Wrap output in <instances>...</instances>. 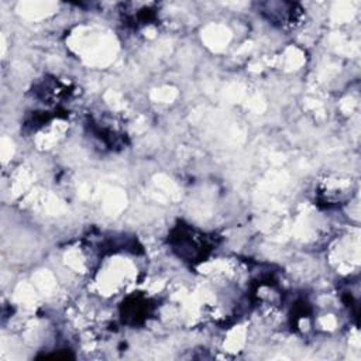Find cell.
I'll use <instances>...</instances> for the list:
<instances>
[{
  "label": "cell",
  "instance_id": "6da1fadb",
  "mask_svg": "<svg viewBox=\"0 0 361 361\" xmlns=\"http://www.w3.org/2000/svg\"><path fill=\"white\" fill-rule=\"evenodd\" d=\"M173 250L178 251L179 257H186L189 261L192 259V248H193V259L204 258L206 254L212 250L207 241V237L202 233L195 231L189 227H182L176 231V234L171 238Z\"/></svg>",
  "mask_w": 361,
  "mask_h": 361
}]
</instances>
